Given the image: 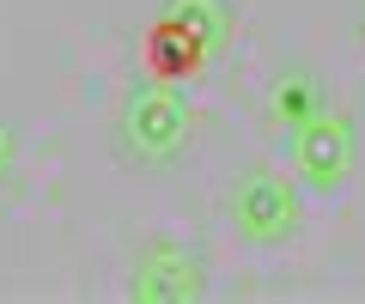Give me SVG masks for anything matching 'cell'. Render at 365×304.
I'll return each mask as SVG.
<instances>
[{"mask_svg": "<svg viewBox=\"0 0 365 304\" xmlns=\"http://www.w3.org/2000/svg\"><path fill=\"white\" fill-rule=\"evenodd\" d=\"M165 19H170V25H182V31H189V37H195L207 55H220L225 31H232V13H225V0H170Z\"/></svg>", "mask_w": 365, "mask_h": 304, "instance_id": "obj_7", "label": "cell"}, {"mask_svg": "<svg viewBox=\"0 0 365 304\" xmlns=\"http://www.w3.org/2000/svg\"><path fill=\"white\" fill-rule=\"evenodd\" d=\"M122 140H128V152H140V159H153V164L177 159L182 140H189V104L177 98V85L170 80L140 85V92L122 104Z\"/></svg>", "mask_w": 365, "mask_h": 304, "instance_id": "obj_1", "label": "cell"}, {"mask_svg": "<svg viewBox=\"0 0 365 304\" xmlns=\"http://www.w3.org/2000/svg\"><path fill=\"white\" fill-rule=\"evenodd\" d=\"M323 85L311 80V73H280V80L268 85V116H274V128H287V134H299L311 116H323Z\"/></svg>", "mask_w": 365, "mask_h": 304, "instance_id": "obj_6", "label": "cell"}, {"mask_svg": "<svg viewBox=\"0 0 365 304\" xmlns=\"http://www.w3.org/2000/svg\"><path fill=\"white\" fill-rule=\"evenodd\" d=\"M207 280H201V256L182 250V243H146L134 256V274H128V298H201Z\"/></svg>", "mask_w": 365, "mask_h": 304, "instance_id": "obj_4", "label": "cell"}, {"mask_svg": "<svg viewBox=\"0 0 365 304\" xmlns=\"http://www.w3.org/2000/svg\"><path fill=\"white\" fill-rule=\"evenodd\" d=\"M201 61H207V49H201L195 37L182 25H170L165 13H158V25H153V37H146V67H153L158 80H189V73H201Z\"/></svg>", "mask_w": 365, "mask_h": 304, "instance_id": "obj_5", "label": "cell"}, {"mask_svg": "<svg viewBox=\"0 0 365 304\" xmlns=\"http://www.w3.org/2000/svg\"><path fill=\"white\" fill-rule=\"evenodd\" d=\"M232 225L250 243H287L299 231V189L274 171H250L232 189Z\"/></svg>", "mask_w": 365, "mask_h": 304, "instance_id": "obj_3", "label": "cell"}, {"mask_svg": "<svg viewBox=\"0 0 365 304\" xmlns=\"http://www.w3.org/2000/svg\"><path fill=\"white\" fill-rule=\"evenodd\" d=\"M353 159H359V134H353V116L347 110H323L311 116L299 134H292V164H299V183L329 195V189L347 183Z\"/></svg>", "mask_w": 365, "mask_h": 304, "instance_id": "obj_2", "label": "cell"}, {"mask_svg": "<svg viewBox=\"0 0 365 304\" xmlns=\"http://www.w3.org/2000/svg\"><path fill=\"white\" fill-rule=\"evenodd\" d=\"M6 171H13V128L0 122V183H6Z\"/></svg>", "mask_w": 365, "mask_h": 304, "instance_id": "obj_8", "label": "cell"}]
</instances>
